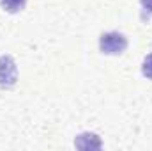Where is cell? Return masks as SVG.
Masks as SVG:
<instances>
[{"instance_id":"6da1fadb","label":"cell","mask_w":152,"mask_h":151,"mask_svg":"<svg viewBox=\"0 0 152 151\" xmlns=\"http://www.w3.org/2000/svg\"><path fill=\"white\" fill-rule=\"evenodd\" d=\"M127 44H129L127 38L117 30L104 32L99 38V50L104 55H120L127 50Z\"/></svg>"},{"instance_id":"7a4b0ae2","label":"cell","mask_w":152,"mask_h":151,"mask_svg":"<svg viewBox=\"0 0 152 151\" xmlns=\"http://www.w3.org/2000/svg\"><path fill=\"white\" fill-rule=\"evenodd\" d=\"M18 82V66L12 55H0V87L12 89Z\"/></svg>"},{"instance_id":"3957f363","label":"cell","mask_w":152,"mask_h":151,"mask_svg":"<svg viewBox=\"0 0 152 151\" xmlns=\"http://www.w3.org/2000/svg\"><path fill=\"white\" fill-rule=\"evenodd\" d=\"M75 146L81 151H97L103 148V141L94 132H83V133L76 135Z\"/></svg>"},{"instance_id":"277c9868","label":"cell","mask_w":152,"mask_h":151,"mask_svg":"<svg viewBox=\"0 0 152 151\" xmlns=\"http://www.w3.org/2000/svg\"><path fill=\"white\" fill-rule=\"evenodd\" d=\"M0 5H2V9H4L5 13L16 14V13H20V11L25 9L27 0H0Z\"/></svg>"},{"instance_id":"5b68a950","label":"cell","mask_w":152,"mask_h":151,"mask_svg":"<svg viewBox=\"0 0 152 151\" xmlns=\"http://www.w3.org/2000/svg\"><path fill=\"white\" fill-rule=\"evenodd\" d=\"M142 75L147 80H152V53H149L142 62Z\"/></svg>"},{"instance_id":"8992f818","label":"cell","mask_w":152,"mask_h":151,"mask_svg":"<svg viewBox=\"0 0 152 151\" xmlns=\"http://www.w3.org/2000/svg\"><path fill=\"white\" fill-rule=\"evenodd\" d=\"M142 9H143V16H151L152 14V0H140Z\"/></svg>"}]
</instances>
